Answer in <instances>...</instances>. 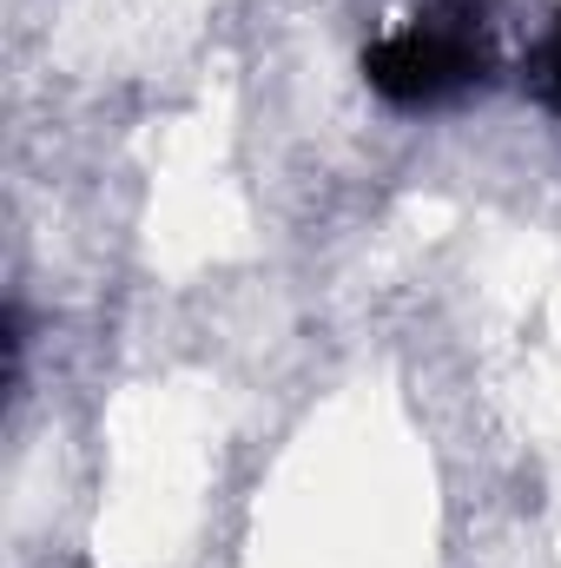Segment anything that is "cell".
Listing matches in <instances>:
<instances>
[{"instance_id":"cell-1","label":"cell","mask_w":561,"mask_h":568,"mask_svg":"<svg viewBox=\"0 0 561 568\" xmlns=\"http://www.w3.org/2000/svg\"><path fill=\"white\" fill-rule=\"evenodd\" d=\"M496 80V20L489 0H429L397 33L364 47V87L404 113L449 106Z\"/></svg>"},{"instance_id":"cell-2","label":"cell","mask_w":561,"mask_h":568,"mask_svg":"<svg viewBox=\"0 0 561 568\" xmlns=\"http://www.w3.org/2000/svg\"><path fill=\"white\" fill-rule=\"evenodd\" d=\"M529 73H536V93L561 113V7H555V20H549V33H542V47H536Z\"/></svg>"}]
</instances>
